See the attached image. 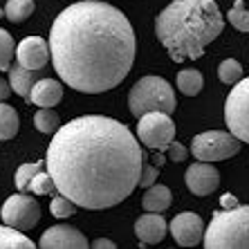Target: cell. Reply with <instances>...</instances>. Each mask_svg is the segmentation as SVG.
I'll return each mask as SVG.
<instances>
[{
    "instance_id": "obj_1",
    "label": "cell",
    "mask_w": 249,
    "mask_h": 249,
    "mask_svg": "<svg viewBox=\"0 0 249 249\" xmlns=\"http://www.w3.org/2000/svg\"><path fill=\"white\" fill-rule=\"evenodd\" d=\"M142 164L139 137L104 115H83L61 126L45 157L58 193L90 211L124 202L139 186Z\"/></svg>"
},
{
    "instance_id": "obj_2",
    "label": "cell",
    "mask_w": 249,
    "mask_h": 249,
    "mask_svg": "<svg viewBox=\"0 0 249 249\" xmlns=\"http://www.w3.org/2000/svg\"><path fill=\"white\" fill-rule=\"evenodd\" d=\"M133 25L117 7L101 0L68 5L50 29V54L61 81L86 94L108 92L135 63Z\"/></svg>"
},
{
    "instance_id": "obj_3",
    "label": "cell",
    "mask_w": 249,
    "mask_h": 249,
    "mask_svg": "<svg viewBox=\"0 0 249 249\" xmlns=\"http://www.w3.org/2000/svg\"><path fill=\"white\" fill-rule=\"evenodd\" d=\"M225 29L215 0H173L155 20V34L175 63L200 58Z\"/></svg>"
},
{
    "instance_id": "obj_4",
    "label": "cell",
    "mask_w": 249,
    "mask_h": 249,
    "mask_svg": "<svg viewBox=\"0 0 249 249\" xmlns=\"http://www.w3.org/2000/svg\"><path fill=\"white\" fill-rule=\"evenodd\" d=\"M202 243L207 249H249V204L215 211Z\"/></svg>"
},
{
    "instance_id": "obj_5",
    "label": "cell",
    "mask_w": 249,
    "mask_h": 249,
    "mask_svg": "<svg viewBox=\"0 0 249 249\" xmlns=\"http://www.w3.org/2000/svg\"><path fill=\"white\" fill-rule=\"evenodd\" d=\"M175 92L173 86L162 76H142L128 92V110L133 117H142L146 112L162 110L173 115L175 112Z\"/></svg>"
},
{
    "instance_id": "obj_6",
    "label": "cell",
    "mask_w": 249,
    "mask_h": 249,
    "mask_svg": "<svg viewBox=\"0 0 249 249\" xmlns=\"http://www.w3.org/2000/svg\"><path fill=\"white\" fill-rule=\"evenodd\" d=\"M240 139L233 133H225V130H209V133H200L193 137L191 142V153L200 162H222L229 160L240 151Z\"/></svg>"
},
{
    "instance_id": "obj_7",
    "label": "cell",
    "mask_w": 249,
    "mask_h": 249,
    "mask_svg": "<svg viewBox=\"0 0 249 249\" xmlns=\"http://www.w3.org/2000/svg\"><path fill=\"white\" fill-rule=\"evenodd\" d=\"M225 124L229 133L249 144V76L240 79L225 101Z\"/></svg>"
},
{
    "instance_id": "obj_8",
    "label": "cell",
    "mask_w": 249,
    "mask_h": 249,
    "mask_svg": "<svg viewBox=\"0 0 249 249\" xmlns=\"http://www.w3.org/2000/svg\"><path fill=\"white\" fill-rule=\"evenodd\" d=\"M137 137L151 151H166L175 137V124L168 112L153 110L137 119Z\"/></svg>"
},
{
    "instance_id": "obj_9",
    "label": "cell",
    "mask_w": 249,
    "mask_h": 249,
    "mask_svg": "<svg viewBox=\"0 0 249 249\" xmlns=\"http://www.w3.org/2000/svg\"><path fill=\"white\" fill-rule=\"evenodd\" d=\"M0 220L9 227H16L20 231H29L41 220V204L36 202L32 196H25V193L9 196L5 200V204H2Z\"/></svg>"
},
{
    "instance_id": "obj_10",
    "label": "cell",
    "mask_w": 249,
    "mask_h": 249,
    "mask_svg": "<svg viewBox=\"0 0 249 249\" xmlns=\"http://www.w3.org/2000/svg\"><path fill=\"white\" fill-rule=\"evenodd\" d=\"M184 182H186V189L193 196L204 197V196H211L220 186V173L213 166V162H200L197 160V164H191L186 168Z\"/></svg>"
},
{
    "instance_id": "obj_11",
    "label": "cell",
    "mask_w": 249,
    "mask_h": 249,
    "mask_svg": "<svg viewBox=\"0 0 249 249\" xmlns=\"http://www.w3.org/2000/svg\"><path fill=\"white\" fill-rule=\"evenodd\" d=\"M171 236L180 247H196L204 240V222L202 218L193 211L175 215L171 220Z\"/></svg>"
},
{
    "instance_id": "obj_12",
    "label": "cell",
    "mask_w": 249,
    "mask_h": 249,
    "mask_svg": "<svg viewBox=\"0 0 249 249\" xmlns=\"http://www.w3.org/2000/svg\"><path fill=\"white\" fill-rule=\"evenodd\" d=\"M43 249H86L88 238L72 225H54L41 236Z\"/></svg>"
},
{
    "instance_id": "obj_13",
    "label": "cell",
    "mask_w": 249,
    "mask_h": 249,
    "mask_svg": "<svg viewBox=\"0 0 249 249\" xmlns=\"http://www.w3.org/2000/svg\"><path fill=\"white\" fill-rule=\"evenodd\" d=\"M50 43L41 36H27L18 43L16 47V61L20 65H25L27 70H43L50 61Z\"/></svg>"
},
{
    "instance_id": "obj_14",
    "label": "cell",
    "mask_w": 249,
    "mask_h": 249,
    "mask_svg": "<svg viewBox=\"0 0 249 249\" xmlns=\"http://www.w3.org/2000/svg\"><path fill=\"white\" fill-rule=\"evenodd\" d=\"M168 231V225L157 211H148V213L139 215L135 222V236L144 245H157L162 243L164 236Z\"/></svg>"
},
{
    "instance_id": "obj_15",
    "label": "cell",
    "mask_w": 249,
    "mask_h": 249,
    "mask_svg": "<svg viewBox=\"0 0 249 249\" xmlns=\"http://www.w3.org/2000/svg\"><path fill=\"white\" fill-rule=\"evenodd\" d=\"M63 99V83L54 81V79H38L27 94L29 104L38 106V108H54Z\"/></svg>"
},
{
    "instance_id": "obj_16",
    "label": "cell",
    "mask_w": 249,
    "mask_h": 249,
    "mask_svg": "<svg viewBox=\"0 0 249 249\" xmlns=\"http://www.w3.org/2000/svg\"><path fill=\"white\" fill-rule=\"evenodd\" d=\"M32 72H34V70H27L25 65L18 63V61L9 68V83H12V90L18 97L27 99V94L32 92V88H34V83H36V74H32Z\"/></svg>"
},
{
    "instance_id": "obj_17",
    "label": "cell",
    "mask_w": 249,
    "mask_h": 249,
    "mask_svg": "<svg viewBox=\"0 0 249 249\" xmlns=\"http://www.w3.org/2000/svg\"><path fill=\"white\" fill-rule=\"evenodd\" d=\"M171 200H173V196H171V189H168V186L153 184V186H148V191H146L142 204H144L146 211H157V213H162V211H166V209L171 207Z\"/></svg>"
},
{
    "instance_id": "obj_18",
    "label": "cell",
    "mask_w": 249,
    "mask_h": 249,
    "mask_svg": "<svg viewBox=\"0 0 249 249\" xmlns=\"http://www.w3.org/2000/svg\"><path fill=\"white\" fill-rule=\"evenodd\" d=\"M0 249H34V243L16 227H0Z\"/></svg>"
},
{
    "instance_id": "obj_19",
    "label": "cell",
    "mask_w": 249,
    "mask_h": 249,
    "mask_svg": "<svg viewBox=\"0 0 249 249\" xmlns=\"http://www.w3.org/2000/svg\"><path fill=\"white\" fill-rule=\"evenodd\" d=\"M18 126H20V119H18L16 108H12L5 101H0V142L16 137Z\"/></svg>"
},
{
    "instance_id": "obj_20",
    "label": "cell",
    "mask_w": 249,
    "mask_h": 249,
    "mask_svg": "<svg viewBox=\"0 0 249 249\" xmlns=\"http://www.w3.org/2000/svg\"><path fill=\"white\" fill-rule=\"evenodd\" d=\"M204 86V79H202V72H197V70H182L180 74H178V88H180V92H184L186 97H196L200 94Z\"/></svg>"
},
{
    "instance_id": "obj_21",
    "label": "cell",
    "mask_w": 249,
    "mask_h": 249,
    "mask_svg": "<svg viewBox=\"0 0 249 249\" xmlns=\"http://www.w3.org/2000/svg\"><path fill=\"white\" fill-rule=\"evenodd\" d=\"M34 0H7L5 5V16L7 20H12V23H23L32 16L34 12Z\"/></svg>"
},
{
    "instance_id": "obj_22",
    "label": "cell",
    "mask_w": 249,
    "mask_h": 249,
    "mask_svg": "<svg viewBox=\"0 0 249 249\" xmlns=\"http://www.w3.org/2000/svg\"><path fill=\"white\" fill-rule=\"evenodd\" d=\"M34 126L38 133L43 135H54L61 128V117L52 110V108H41L34 115Z\"/></svg>"
},
{
    "instance_id": "obj_23",
    "label": "cell",
    "mask_w": 249,
    "mask_h": 249,
    "mask_svg": "<svg viewBox=\"0 0 249 249\" xmlns=\"http://www.w3.org/2000/svg\"><path fill=\"white\" fill-rule=\"evenodd\" d=\"M27 189L34 193V196H50V193L58 191V186H56V182H54V178L50 175V171H38V173L32 178Z\"/></svg>"
},
{
    "instance_id": "obj_24",
    "label": "cell",
    "mask_w": 249,
    "mask_h": 249,
    "mask_svg": "<svg viewBox=\"0 0 249 249\" xmlns=\"http://www.w3.org/2000/svg\"><path fill=\"white\" fill-rule=\"evenodd\" d=\"M218 76H220V81L227 83V86H236L243 79V65L238 63L236 58H225L218 65Z\"/></svg>"
},
{
    "instance_id": "obj_25",
    "label": "cell",
    "mask_w": 249,
    "mask_h": 249,
    "mask_svg": "<svg viewBox=\"0 0 249 249\" xmlns=\"http://www.w3.org/2000/svg\"><path fill=\"white\" fill-rule=\"evenodd\" d=\"M227 20L238 29V32H249V12L245 9L243 0H236L233 7L227 12Z\"/></svg>"
},
{
    "instance_id": "obj_26",
    "label": "cell",
    "mask_w": 249,
    "mask_h": 249,
    "mask_svg": "<svg viewBox=\"0 0 249 249\" xmlns=\"http://www.w3.org/2000/svg\"><path fill=\"white\" fill-rule=\"evenodd\" d=\"M14 58V38L7 29H0V72H9Z\"/></svg>"
},
{
    "instance_id": "obj_27",
    "label": "cell",
    "mask_w": 249,
    "mask_h": 249,
    "mask_svg": "<svg viewBox=\"0 0 249 249\" xmlns=\"http://www.w3.org/2000/svg\"><path fill=\"white\" fill-rule=\"evenodd\" d=\"M76 209L79 207H76L70 197H65L63 193H58L52 202H50V211H52V215L54 218H58V220H63V218H72V215L76 213Z\"/></svg>"
},
{
    "instance_id": "obj_28",
    "label": "cell",
    "mask_w": 249,
    "mask_h": 249,
    "mask_svg": "<svg viewBox=\"0 0 249 249\" xmlns=\"http://www.w3.org/2000/svg\"><path fill=\"white\" fill-rule=\"evenodd\" d=\"M43 166L45 164L43 162H29V164H23V166L16 171V186L20 189V191H25L29 186V182H32V178H34L38 171H43Z\"/></svg>"
},
{
    "instance_id": "obj_29",
    "label": "cell",
    "mask_w": 249,
    "mask_h": 249,
    "mask_svg": "<svg viewBox=\"0 0 249 249\" xmlns=\"http://www.w3.org/2000/svg\"><path fill=\"white\" fill-rule=\"evenodd\" d=\"M146 160V155H144ZM157 173H160V166H153V164H142V178H139V186H153L157 182Z\"/></svg>"
},
{
    "instance_id": "obj_30",
    "label": "cell",
    "mask_w": 249,
    "mask_h": 249,
    "mask_svg": "<svg viewBox=\"0 0 249 249\" xmlns=\"http://www.w3.org/2000/svg\"><path fill=\"white\" fill-rule=\"evenodd\" d=\"M164 153H166L168 160H171V162H175V164H178V162H184L186 157H189V151H186V146H182L180 142H175V139L171 142V144H168V148H166Z\"/></svg>"
},
{
    "instance_id": "obj_31",
    "label": "cell",
    "mask_w": 249,
    "mask_h": 249,
    "mask_svg": "<svg viewBox=\"0 0 249 249\" xmlns=\"http://www.w3.org/2000/svg\"><path fill=\"white\" fill-rule=\"evenodd\" d=\"M9 94H12V83L5 81V79L0 76V101H5Z\"/></svg>"
},
{
    "instance_id": "obj_32",
    "label": "cell",
    "mask_w": 249,
    "mask_h": 249,
    "mask_svg": "<svg viewBox=\"0 0 249 249\" xmlns=\"http://www.w3.org/2000/svg\"><path fill=\"white\" fill-rule=\"evenodd\" d=\"M220 204H222V209H231V207H236L238 204V200L231 196V193H225V196L220 197Z\"/></svg>"
},
{
    "instance_id": "obj_33",
    "label": "cell",
    "mask_w": 249,
    "mask_h": 249,
    "mask_svg": "<svg viewBox=\"0 0 249 249\" xmlns=\"http://www.w3.org/2000/svg\"><path fill=\"white\" fill-rule=\"evenodd\" d=\"M92 245H94L97 249H115V247H117L112 240H108V238H99V240H94Z\"/></svg>"
},
{
    "instance_id": "obj_34",
    "label": "cell",
    "mask_w": 249,
    "mask_h": 249,
    "mask_svg": "<svg viewBox=\"0 0 249 249\" xmlns=\"http://www.w3.org/2000/svg\"><path fill=\"white\" fill-rule=\"evenodd\" d=\"M153 164H157V166H164V164H166V160H164L162 151H155V155H153Z\"/></svg>"
},
{
    "instance_id": "obj_35",
    "label": "cell",
    "mask_w": 249,
    "mask_h": 249,
    "mask_svg": "<svg viewBox=\"0 0 249 249\" xmlns=\"http://www.w3.org/2000/svg\"><path fill=\"white\" fill-rule=\"evenodd\" d=\"M2 16H5V9H0V18H2Z\"/></svg>"
},
{
    "instance_id": "obj_36",
    "label": "cell",
    "mask_w": 249,
    "mask_h": 249,
    "mask_svg": "<svg viewBox=\"0 0 249 249\" xmlns=\"http://www.w3.org/2000/svg\"><path fill=\"white\" fill-rule=\"evenodd\" d=\"M0 211H2V207H0Z\"/></svg>"
}]
</instances>
